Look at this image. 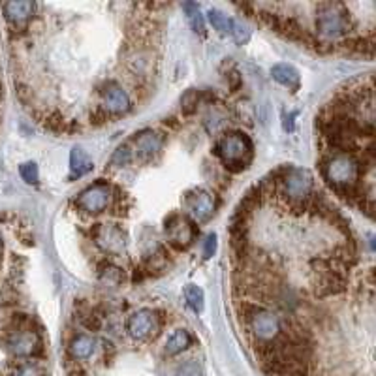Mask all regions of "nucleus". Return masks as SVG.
<instances>
[{
    "label": "nucleus",
    "mask_w": 376,
    "mask_h": 376,
    "mask_svg": "<svg viewBox=\"0 0 376 376\" xmlns=\"http://www.w3.org/2000/svg\"><path fill=\"white\" fill-rule=\"evenodd\" d=\"M361 162L352 153H331L322 162V176L339 194L344 196L352 203H359L364 209L365 196L359 190V179H361ZM367 200H373V196H367Z\"/></svg>",
    "instance_id": "f257e3e1"
},
{
    "label": "nucleus",
    "mask_w": 376,
    "mask_h": 376,
    "mask_svg": "<svg viewBox=\"0 0 376 376\" xmlns=\"http://www.w3.org/2000/svg\"><path fill=\"white\" fill-rule=\"evenodd\" d=\"M350 13L348 6L341 2H320L316 6V31L318 36L331 46L337 40L350 34Z\"/></svg>",
    "instance_id": "f03ea898"
},
{
    "label": "nucleus",
    "mask_w": 376,
    "mask_h": 376,
    "mask_svg": "<svg viewBox=\"0 0 376 376\" xmlns=\"http://www.w3.org/2000/svg\"><path fill=\"white\" fill-rule=\"evenodd\" d=\"M275 185H280V194L284 196L290 207L303 209L314 194V177L309 169L284 168L280 169L275 179Z\"/></svg>",
    "instance_id": "7ed1b4c3"
},
{
    "label": "nucleus",
    "mask_w": 376,
    "mask_h": 376,
    "mask_svg": "<svg viewBox=\"0 0 376 376\" xmlns=\"http://www.w3.org/2000/svg\"><path fill=\"white\" fill-rule=\"evenodd\" d=\"M243 309H245L243 316L247 320V327L250 335L256 339L258 348L273 344L282 335L284 327H282V322L275 312L258 305H243Z\"/></svg>",
    "instance_id": "20e7f679"
},
{
    "label": "nucleus",
    "mask_w": 376,
    "mask_h": 376,
    "mask_svg": "<svg viewBox=\"0 0 376 376\" xmlns=\"http://www.w3.org/2000/svg\"><path fill=\"white\" fill-rule=\"evenodd\" d=\"M214 155L219 156L222 164L232 171H241L248 168L253 160V143L245 134H226L214 145Z\"/></svg>",
    "instance_id": "39448f33"
},
{
    "label": "nucleus",
    "mask_w": 376,
    "mask_h": 376,
    "mask_svg": "<svg viewBox=\"0 0 376 376\" xmlns=\"http://www.w3.org/2000/svg\"><path fill=\"white\" fill-rule=\"evenodd\" d=\"M166 235L169 243L177 248L190 247L196 239V226L185 214H169L166 219Z\"/></svg>",
    "instance_id": "423d86ee"
},
{
    "label": "nucleus",
    "mask_w": 376,
    "mask_h": 376,
    "mask_svg": "<svg viewBox=\"0 0 376 376\" xmlns=\"http://www.w3.org/2000/svg\"><path fill=\"white\" fill-rule=\"evenodd\" d=\"M4 346L6 350L15 357H31L36 356L42 350V341H40L38 333L33 330H19L12 331L6 339H4Z\"/></svg>",
    "instance_id": "0eeeda50"
},
{
    "label": "nucleus",
    "mask_w": 376,
    "mask_h": 376,
    "mask_svg": "<svg viewBox=\"0 0 376 376\" xmlns=\"http://www.w3.org/2000/svg\"><path fill=\"white\" fill-rule=\"evenodd\" d=\"M102 111L105 115H124L132 110V98L117 81H108L102 87Z\"/></svg>",
    "instance_id": "6e6552de"
},
{
    "label": "nucleus",
    "mask_w": 376,
    "mask_h": 376,
    "mask_svg": "<svg viewBox=\"0 0 376 376\" xmlns=\"http://www.w3.org/2000/svg\"><path fill=\"white\" fill-rule=\"evenodd\" d=\"M185 207L196 222H207L214 214L216 200L214 196L203 188H196L185 196Z\"/></svg>",
    "instance_id": "1a4fd4ad"
},
{
    "label": "nucleus",
    "mask_w": 376,
    "mask_h": 376,
    "mask_svg": "<svg viewBox=\"0 0 376 376\" xmlns=\"http://www.w3.org/2000/svg\"><path fill=\"white\" fill-rule=\"evenodd\" d=\"M111 201V187L110 185H104V182H96L92 185L87 190H83L79 198L76 200V205H78L81 211L85 213H102L108 209Z\"/></svg>",
    "instance_id": "9d476101"
},
{
    "label": "nucleus",
    "mask_w": 376,
    "mask_h": 376,
    "mask_svg": "<svg viewBox=\"0 0 376 376\" xmlns=\"http://www.w3.org/2000/svg\"><path fill=\"white\" fill-rule=\"evenodd\" d=\"M156 327V314L151 309H142V311L134 312L126 322V331L132 339H145L149 337L151 333Z\"/></svg>",
    "instance_id": "9b49d317"
},
{
    "label": "nucleus",
    "mask_w": 376,
    "mask_h": 376,
    "mask_svg": "<svg viewBox=\"0 0 376 376\" xmlns=\"http://www.w3.org/2000/svg\"><path fill=\"white\" fill-rule=\"evenodd\" d=\"M136 143V155L139 160H151L155 158L164 147V137L153 130H143L142 134L134 137Z\"/></svg>",
    "instance_id": "f8f14e48"
},
{
    "label": "nucleus",
    "mask_w": 376,
    "mask_h": 376,
    "mask_svg": "<svg viewBox=\"0 0 376 376\" xmlns=\"http://www.w3.org/2000/svg\"><path fill=\"white\" fill-rule=\"evenodd\" d=\"M34 10H36V4H34V2H25V0H19V2H6V4H2L4 17H6L13 26L25 25L26 21L31 19V17L34 15Z\"/></svg>",
    "instance_id": "ddd939ff"
},
{
    "label": "nucleus",
    "mask_w": 376,
    "mask_h": 376,
    "mask_svg": "<svg viewBox=\"0 0 376 376\" xmlns=\"http://www.w3.org/2000/svg\"><path fill=\"white\" fill-rule=\"evenodd\" d=\"M96 243L111 254H121L124 250L123 232L113 226H100L96 232Z\"/></svg>",
    "instance_id": "4468645a"
},
{
    "label": "nucleus",
    "mask_w": 376,
    "mask_h": 376,
    "mask_svg": "<svg viewBox=\"0 0 376 376\" xmlns=\"http://www.w3.org/2000/svg\"><path fill=\"white\" fill-rule=\"evenodd\" d=\"M271 76L275 81H279L282 87L290 89L292 92L299 91V85H301V78H299V71L290 65H275L271 68Z\"/></svg>",
    "instance_id": "2eb2a0df"
},
{
    "label": "nucleus",
    "mask_w": 376,
    "mask_h": 376,
    "mask_svg": "<svg viewBox=\"0 0 376 376\" xmlns=\"http://www.w3.org/2000/svg\"><path fill=\"white\" fill-rule=\"evenodd\" d=\"M70 169L71 176L81 177L92 169V160L81 147H74L70 153Z\"/></svg>",
    "instance_id": "dca6fc26"
},
{
    "label": "nucleus",
    "mask_w": 376,
    "mask_h": 376,
    "mask_svg": "<svg viewBox=\"0 0 376 376\" xmlns=\"http://www.w3.org/2000/svg\"><path fill=\"white\" fill-rule=\"evenodd\" d=\"M192 344V337L187 330H177L173 335H169L168 343H166V354L168 356H177L185 352Z\"/></svg>",
    "instance_id": "f3484780"
},
{
    "label": "nucleus",
    "mask_w": 376,
    "mask_h": 376,
    "mask_svg": "<svg viewBox=\"0 0 376 376\" xmlns=\"http://www.w3.org/2000/svg\"><path fill=\"white\" fill-rule=\"evenodd\" d=\"M70 352L76 359H87V357H91L92 352H94V339H91L89 335H79V337L71 341Z\"/></svg>",
    "instance_id": "a211bd4d"
},
{
    "label": "nucleus",
    "mask_w": 376,
    "mask_h": 376,
    "mask_svg": "<svg viewBox=\"0 0 376 376\" xmlns=\"http://www.w3.org/2000/svg\"><path fill=\"white\" fill-rule=\"evenodd\" d=\"M207 17L211 21L214 31H219L222 34H232V26H234V19H230L228 15L221 12V10H209Z\"/></svg>",
    "instance_id": "6ab92c4d"
},
{
    "label": "nucleus",
    "mask_w": 376,
    "mask_h": 376,
    "mask_svg": "<svg viewBox=\"0 0 376 376\" xmlns=\"http://www.w3.org/2000/svg\"><path fill=\"white\" fill-rule=\"evenodd\" d=\"M185 299H187L188 307H190L194 312L203 311L205 298H203V290H201L200 286L188 284L187 288H185Z\"/></svg>",
    "instance_id": "aec40b11"
},
{
    "label": "nucleus",
    "mask_w": 376,
    "mask_h": 376,
    "mask_svg": "<svg viewBox=\"0 0 376 376\" xmlns=\"http://www.w3.org/2000/svg\"><path fill=\"white\" fill-rule=\"evenodd\" d=\"M182 8H185V12H187L188 15V21H190V25H192V28H194L196 33L200 34L205 33V21H203V15H201L200 8L196 6V4H192V2H187Z\"/></svg>",
    "instance_id": "412c9836"
},
{
    "label": "nucleus",
    "mask_w": 376,
    "mask_h": 376,
    "mask_svg": "<svg viewBox=\"0 0 376 376\" xmlns=\"http://www.w3.org/2000/svg\"><path fill=\"white\" fill-rule=\"evenodd\" d=\"M198 102H200V94H198V91L190 89V91L185 92V94H182V98H181L182 113H187V115L194 113L196 108H198Z\"/></svg>",
    "instance_id": "4be33fe9"
},
{
    "label": "nucleus",
    "mask_w": 376,
    "mask_h": 376,
    "mask_svg": "<svg viewBox=\"0 0 376 376\" xmlns=\"http://www.w3.org/2000/svg\"><path fill=\"white\" fill-rule=\"evenodd\" d=\"M132 162V151H130L128 145H123L115 151V155L111 156V166L115 168H121V166H128Z\"/></svg>",
    "instance_id": "5701e85b"
},
{
    "label": "nucleus",
    "mask_w": 376,
    "mask_h": 376,
    "mask_svg": "<svg viewBox=\"0 0 376 376\" xmlns=\"http://www.w3.org/2000/svg\"><path fill=\"white\" fill-rule=\"evenodd\" d=\"M19 173L21 177H23V181H26L28 185H36L38 182V166L34 162H25L23 166L19 168Z\"/></svg>",
    "instance_id": "b1692460"
},
{
    "label": "nucleus",
    "mask_w": 376,
    "mask_h": 376,
    "mask_svg": "<svg viewBox=\"0 0 376 376\" xmlns=\"http://www.w3.org/2000/svg\"><path fill=\"white\" fill-rule=\"evenodd\" d=\"M232 36L237 44H247L248 40H250V31H248L247 26L241 25L237 21H234V26H232Z\"/></svg>",
    "instance_id": "393cba45"
},
{
    "label": "nucleus",
    "mask_w": 376,
    "mask_h": 376,
    "mask_svg": "<svg viewBox=\"0 0 376 376\" xmlns=\"http://www.w3.org/2000/svg\"><path fill=\"white\" fill-rule=\"evenodd\" d=\"M177 376H205V375H203V369H201L196 361H188V364L179 367Z\"/></svg>",
    "instance_id": "a878e982"
},
{
    "label": "nucleus",
    "mask_w": 376,
    "mask_h": 376,
    "mask_svg": "<svg viewBox=\"0 0 376 376\" xmlns=\"http://www.w3.org/2000/svg\"><path fill=\"white\" fill-rule=\"evenodd\" d=\"M12 376H40V370L34 365H21L13 370Z\"/></svg>",
    "instance_id": "bb28decb"
},
{
    "label": "nucleus",
    "mask_w": 376,
    "mask_h": 376,
    "mask_svg": "<svg viewBox=\"0 0 376 376\" xmlns=\"http://www.w3.org/2000/svg\"><path fill=\"white\" fill-rule=\"evenodd\" d=\"M216 250V235L211 234L207 235V239H205V247H203V258H211Z\"/></svg>",
    "instance_id": "cd10ccee"
}]
</instances>
